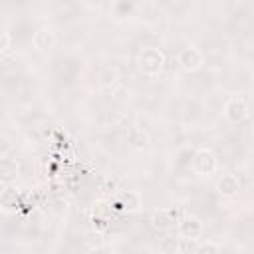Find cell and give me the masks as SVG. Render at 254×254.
<instances>
[{"label": "cell", "mask_w": 254, "mask_h": 254, "mask_svg": "<svg viewBox=\"0 0 254 254\" xmlns=\"http://www.w3.org/2000/svg\"><path fill=\"white\" fill-rule=\"evenodd\" d=\"M165 54L163 50L155 48V46H147L141 50L139 58H137V64H139V69L147 75V77H159L165 69Z\"/></svg>", "instance_id": "cell-1"}, {"label": "cell", "mask_w": 254, "mask_h": 254, "mask_svg": "<svg viewBox=\"0 0 254 254\" xmlns=\"http://www.w3.org/2000/svg\"><path fill=\"white\" fill-rule=\"evenodd\" d=\"M192 171L200 177L214 175L218 171V157L214 155V151L208 147L196 149V153L192 155Z\"/></svg>", "instance_id": "cell-2"}, {"label": "cell", "mask_w": 254, "mask_h": 254, "mask_svg": "<svg viewBox=\"0 0 254 254\" xmlns=\"http://www.w3.org/2000/svg\"><path fill=\"white\" fill-rule=\"evenodd\" d=\"M222 113H224V119L228 123H242L250 115V105L246 103L244 97L232 95V97L226 99V103L222 107Z\"/></svg>", "instance_id": "cell-3"}, {"label": "cell", "mask_w": 254, "mask_h": 254, "mask_svg": "<svg viewBox=\"0 0 254 254\" xmlns=\"http://www.w3.org/2000/svg\"><path fill=\"white\" fill-rule=\"evenodd\" d=\"M177 64H179V67H181L183 71L192 73V71H198V69L202 67L204 56H202V52H200L196 46H187V48H183V50L179 52Z\"/></svg>", "instance_id": "cell-4"}, {"label": "cell", "mask_w": 254, "mask_h": 254, "mask_svg": "<svg viewBox=\"0 0 254 254\" xmlns=\"http://www.w3.org/2000/svg\"><path fill=\"white\" fill-rule=\"evenodd\" d=\"M204 234V224L200 218L192 216V214H187L183 218L177 220V236L179 238H196L200 240Z\"/></svg>", "instance_id": "cell-5"}, {"label": "cell", "mask_w": 254, "mask_h": 254, "mask_svg": "<svg viewBox=\"0 0 254 254\" xmlns=\"http://www.w3.org/2000/svg\"><path fill=\"white\" fill-rule=\"evenodd\" d=\"M177 220H179V210L177 208H159V210H153L151 216H149V222L157 232L171 230L177 224Z\"/></svg>", "instance_id": "cell-6"}, {"label": "cell", "mask_w": 254, "mask_h": 254, "mask_svg": "<svg viewBox=\"0 0 254 254\" xmlns=\"http://www.w3.org/2000/svg\"><path fill=\"white\" fill-rule=\"evenodd\" d=\"M111 204H115L113 208H119L123 212H135L141 208V194L137 190H121L111 200Z\"/></svg>", "instance_id": "cell-7"}, {"label": "cell", "mask_w": 254, "mask_h": 254, "mask_svg": "<svg viewBox=\"0 0 254 254\" xmlns=\"http://www.w3.org/2000/svg\"><path fill=\"white\" fill-rule=\"evenodd\" d=\"M240 189H242L240 179H238L236 175H230V173L222 175V177L216 181V185H214V190H216L220 196H224V198L236 196V194L240 192Z\"/></svg>", "instance_id": "cell-8"}, {"label": "cell", "mask_w": 254, "mask_h": 254, "mask_svg": "<svg viewBox=\"0 0 254 254\" xmlns=\"http://www.w3.org/2000/svg\"><path fill=\"white\" fill-rule=\"evenodd\" d=\"M20 175V163L10 155H0V183L10 185Z\"/></svg>", "instance_id": "cell-9"}, {"label": "cell", "mask_w": 254, "mask_h": 254, "mask_svg": "<svg viewBox=\"0 0 254 254\" xmlns=\"http://www.w3.org/2000/svg\"><path fill=\"white\" fill-rule=\"evenodd\" d=\"M56 44V34L50 28H38L32 34V48L36 52H50Z\"/></svg>", "instance_id": "cell-10"}, {"label": "cell", "mask_w": 254, "mask_h": 254, "mask_svg": "<svg viewBox=\"0 0 254 254\" xmlns=\"http://www.w3.org/2000/svg\"><path fill=\"white\" fill-rule=\"evenodd\" d=\"M0 206L6 212H12V210H16L20 206V192H18L16 187H12V183L2 189V192H0Z\"/></svg>", "instance_id": "cell-11"}, {"label": "cell", "mask_w": 254, "mask_h": 254, "mask_svg": "<svg viewBox=\"0 0 254 254\" xmlns=\"http://www.w3.org/2000/svg\"><path fill=\"white\" fill-rule=\"evenodd\" d=\"M111 208H113V204L107 198H97L93 202V214H95V218H107L111 214Z\"/></svg>", "instance_id": "cell-12"}, {"label": "cell", "mask_w": 254, "mask_h": 254, "mask_svg": "<svg viewBox=\"0 0 254 254\" xmlns=\"http://www.w3.org/2000/svg\"><path fill=\"white\" fill-rule=\"evenodd\" d=\"M159 250L165 252V254H175V252H179V238H175V236L161 238V242H159Z\"/></svg>", "instance_id": "cell-13"}, {"label": "cell", "mask_w": 254, "mask_h": 254, "mask_svg": "<svg viewBox=\"0 0 254 254\" xmlns=\"http://www.w3.org/2000/svg\"><path fill=\"white\" fill-rule=\"evenodd\" d=\"M129 141L133 143V147H145L149 143V137L141 129H131L129 131Z\"/></svg>", "instance_id": "cell-14"}, {"label": "cell", "mask_w": 254, "mask_h": 254, "mask_svg": "<svg viewBox=\"0 0 254 254\" xmlns=\"http://www.w3.org/2000/svg\"><path fill=\"white\" fill-rule=\"evenodd\" d=\"M218 250H220L218 244H214V242H200V240H198V246H196V252H198V254H202V252H206V254H216Z\"/></svg>", "instance_id": "cell-15"}, {"label": "cell", "mask_w": 254, "mask_h": 254, "mask_svg": "<svg viewBox=\"0 0 254 254\" xmlns=\"http://www.w3.org/2000/svg\"><path fill=\"white\" fill-rule=\"evenodd\" d=\"M10 34L4 30V28H0V54H4V52H8V48H10Z\"/></svg>", "instance_id": "cell-16"}]
</instances>
